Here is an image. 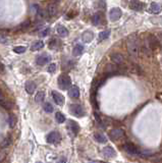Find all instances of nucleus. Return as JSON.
Here are the masks:
<instances>
[{"instance_id":"f257e3e1","label":"nucleus","mask_w":162,"mask_h":163,"mask_svg":"<svg viewBox=\"0 0 162 163\" xmlns=\"http://www.w3.org/2000/svg\"><path fill=\"white\" fill-rule=\"evenodd\" d=\"M126 48H128L129 55L134 58H138L140 52V44L137 35H132L129 37L128 42H126Z\"/></svg>"},{"instance_id":"f03ea898","label":"nucleus","mask_w":162,"mask_h":163,"mask_svg":"<svg viewBox=\"0 0 162 163\" xmlns=\"http://www.w3.org/2000/svg\"><path fill=\"white\" fill-rule=\"evenodd\" d=\"M57 83H58V87L61 90H68L71 85V80L68 75H61L58 76Z\"/></svg>"},{"instance_id":"7ed1b4c3","label":"nucleus","mask_w":162,"mask_h":163,"mask_svg":"<svg viewBox=\"0 0 162 163\" xmlns=\"http://www.w3.org/2000/svg\"><path fill=\"white\" fill-rule=\"evenodd\" d=\"M69 112H71L72 115H75L77 117H83L85 115L84 108L79 104H71V106H69Z\"/></svg>"},{"instance_id":"20e7f679","label":"nucleus","mask_w":162,"mask_h":163,"mask_svg":"<svg viewBox=\"0 0 162 163\" xmlns=\"http://www.w3.org/2000/svg\"><path fill=\"white\" fill-rule=\"evenodd\" d=\"M123 150L129 155H140V150L132 143H125L123 145Z\"/></svg>"},{"instance_id":"39448f33","label":"nucleus","mask_w":162,"mask_h":163,"mask_svg":"<svg viewBox=\"0 0 162 163\" xmlns=\"http://www.w3.org/2000/svg\"><path fill=\"white\" fill-rule=\"evenodd\" d=\"M122 15V9L118 7H114L110 10L109 12V18L111 21H118Z\"/></svg>"},{"instance_id":"423d86ee","label":"nucleus","mask_w":162,"mask_h":163,"mask_svg":"<svg viewBox=\"0 0 162 163\" xmlns=\"http://www.w3.org/2000/svg\"><path fill=\"white\" fill-rule=\"evenodd\" d=\"M46 140L49 144H57L60 142V135L58 134V132L53 130V132L49 133L48 135H47Z\"/></svg>"},{"instance_id":"0eeeda50","label":"nucleus","mask_w":162,"mask_h":163,"mask_svg":"<svg viewBox=\"0 0 162 163\" xmlns=\"http://www.w3.org/2000/svg\"><path fill=\"white\" fill-rule=\"evenodd\" d=\"M145 7V4L140 0H131L129 2V8L135 11H141Z\"/></svg>"},{"instance_id":"6e6552de","label":"nucleus","mask_w":162,"mask_h":163,"mask_svg":"<svg viewBox=\"0 0 162 163\" xmlns=\"http://www.w3.org/2000/svg\"><path fill=\"white\" fill-rule=\"evenodd\" d=\"M52 97H53V100L54 102L57 104V105H59V106H63L65 103V100H64V97L58 93V92H56V91H52Z\"/></svg>"},{"instance_id":"1a4fd4ad","label":"nucleus","mask_w":162,"mask_h":163,"mask_svg":"<svg viewBox=\"0 0 162 163\" xmlns=\"http://www.w3.org/2000/svg\"><path fill=\"white\" fill-rule=\"evenodd\" d=\"M51 59V57L48 54H41L37 57L36 59V63L38 65H45L46 63H48Z\"/></svg>"},{"instance_id":"9d476101","label":"nucleus","mask_w":162,"mask_h":163,"mask_svg":"<svg viewBox=\"0 0 162 163\" xmlns=\"http://www.w3.org/2000/svg\"><path fill=\"white\" fill-rule=\"evenodd\" d=\"M109 136L113 141H115V140H118L120 138H122V137L125 136V132H123L122 129H115V130H111Z\"/></svg>"},{"instance_id":"9b49d317","label":"nucleus","mask_w":162,"mask_h":163,"mask_svg":"<svg viewBox=\"0 0 162 163\" xmlns=\"http://www.w3.org/2000/svg\"><path fill=\"white\" fill-rule=\"evenodd\" d=\"M68 95L72 99H78L80 97V89L77 86H71L68 88Z\"/></svg>"},{"instance_id":"f8f14e48","label":"nucleus","mask_w":162,"mask_h":163,"mask_svg":"<svg viewBox=\"0 0 162 163\" xmlns=\"http://www.w3.org/2000/svg\"><path fill=\"white\" fill-rule=\"evenodd\" d=\"M68 127L71 130V132L74 134V135H78L79 132H80V126L78 124L77 121L75 120H69L68 121Z\"/></svg>"},{"instance_id":"ddd939ff","label":"nucleus","mask_w":162,"mask_h":163,"mask_svg":"<svg viewBox=\"0 0 162 163\" xmlns=\"http://www.w3.org/2000/svg\"><path fill=\"white\" fill-rule=\"evenodd\" d=\"M102 152H103V155L105 156L106 158H112V157H114V156L116 155L115 150H114L112 147H110V146L105 147V148L103 149Z\"/></svg>"},{"instance_id":"4468645a","label":"nucleus","mask_w":162,"mask_h":163,"mask_svg":"<svg viewBox=\"0 0 162 163\" xmlns=\"http://www.w3.org/2000/svg\"><path fill=\"white\" fill-rule=\"evenodd\" d=\"M111 60L116 63V64H122V63L125 61V58H123V55L120 53H113L111 54Z\"/></svg>"},{"instance_id":"2eb2a0df","label":"nucleus","mask_w":162,"mask_h":163,"mask_svg":"<svg viewBox=\"0 0 162 163\" xmlns=\"http://www.w3.org/2000/svg\"><path fill=\"white\" fill-rule=\"evenodd\" d=\"M93 39H94V34L92 31H86L82 36V40L84 41L85 43H90L92 42Z\"/></svg>"},{"instance_id":"dca6fc26","label":"nucleus","mask_w":162,"mask_h":163,"mask_svg":"<svg viewBox=\"0 0 162 163\" xmlns=\"http://www.w3.org/2000/svg\"><path fill=\"white\" fill-rule=\"evenodd\" d=\"M161 10H162L161 4H159V3H157V2L151 3V5H150V11L152 12V14H159V12H161Z\"/></svg>"},{"instance_id":"f3484780","label":"nucleus","mask_w":162,"mask_h":163,"mask_svg":"<svg viewBox=\"0 0 162 163\" xmlns=\"http://www.w3.org/2000/svg\"><path fill=\"white\" fill-rule=\"evenodd\" d=\"M47 10H48V14H49L50 17H54V15L57 14L58 9H57V5L55 4V3H50V4L48 5Z\"/></svg>"},{"instance_id":"a211bd4d","label":"nucleus","mask_w":162,"mask_h":163,"mask_svg":"<svg viewBox=\"0 0 162 163\" xmlns=\"http://www.w3.org/2000/svg\"><path fill=\"white\" fill-rule=\"evenodd\" d=\"M57 34L61 38H65L68 36V30L64 25H59V27L57 28Z\"/></svg>"},{"instance_id":"6ab92c4d","label":"nucleus","mask_w":162,"mask_h":163,"mask_svg":"<svg viewBox=\"0 0 162 163\" xmlns=\"http://www.w3.org/2000/svg\"><path fill=\"white\" fill-rule=\"evenodd\" d=\"M37 89V86L34 82H27L26 83V91L29 94H33Z\"/></svg>"},{"instance_id":"aec40b11","label":"nucleus","mask_w":162,"mask_h":163,"mask_svg":"<svg viewBox=\"0 0 162 163\" xmlns=\"http://www.w3.org/2000/svg\"><path fill=\"white\" fill-rule=\"evenodd\" d=\"M94 139L96 140L98 143H101V144H105L107 142L106 137L104 136L102 133H95L94 134Z\"/></svg>"},{"instance_id":"412c9836","label":"nucleus","mask_w":162,"mask_h":163,"mask_svg":"<svg viewBox=\"0 0 162 163\" xmlns=\"http://www.w3.org/2000/svg\"><path fill=\"white\" fill-rule=\"evenodd\" d=\"M83 51H84V46L81 45V44H78V45H75L74 47V49H72V55L80 56L83 53Z\"/></svg>"},{"instance_id":"4be33fe9","label":"nucleus","mask_w":162,"mask_h":163,"mask_svg":"<svg viewBox=\"0 0 162 163\" xmlns=\"http://www.w3.org/2000/svg\"><path fill=\"white\" fill-rule=\"evenodd\" d=\"M44 47V43H43V41H36V42H34L33 43V45L31 46V51H37V50H40V49H42V48Z\"/></svg>"},{"instance_id":"5701e85b","label":"nucleus","mask_w":162,"mask_h":163,"mask_svg":"<svg viewBox=\"0 0 162 163\" xmlns=\"http://www.w3.org/2000/svg\"><path fill=\"white\" fill-rule=\"evenodd\" d=\"M44 99H45V93H44L43 91H40V92H38L36 97H35V101H36L37 103H41V102L44 101Z\"/></svg>"},{"instance_id":"b1692460","label":"nucleus","mask_w":162,"mask_h":163,"mask_svg":"<svg viewBox=\"0 0 162 163\" xmlns=\"http://www.w3.org/2000/svg\"><path fill=\"white\" fill-rule=\"evenodd\" d=\"M55 119H56V121L58 123H63L65 121V115L63 113H61V112H56V114H55Z\"/></svg>"},{"instance_id":"393cba45","label":"nucleus","mask_w":162,"mask_h":163,"mask_svg":"<svg viewBox=\"0 0 162 163\" xmlns=\"http://www.w3.org/2000/svg\"><path fill=\"white\" fill-rule=\"evenodd\" d=\"M109 36H110V31H109V30L101 32V33L99 34V41L105 40V39H107V38L109 37Z\"/></svg>"},{"instance_id":"a878e982","label":"nucleus","mask_w":162,"mask_h":163,"mask_svg":"<svg viewBox=\"0 0 162 163\" xmlns=\"http://www.w3.org/2000/svg\"><path fill=\"white\" fill-rule=\"evenodd\" d=\"M43 108H44V110H45L47 113H52L53 110H54V107L52 106L51 103H49V102H46V103L44 104Z\"/></svg>"},{"instance_id":"bb28decb","label":"nucleus","mask_w":162,"mask_h":163,"mask_svg":"<svg viewBox=\"0 0 162 163\" xmlns=\"http://www.w3.org/2000/svg\"><path fill=\"white\" fill-rule=\"evenodd\" d=\"M101 21V14H96L92 17V23H93L95 25H98Z\"/></svg>"},{"instance_id":"cd10ccee","label":"nucleus","mask_w":162,"mask_h":163,"mask_svg":"<svg viewBox=\"0 0 162 163\" xmlns=\"http://www.w3.org/2000/svg\"><path fill=\"white\" fill-rule=\"evenodd\" d=\"M15 124H17V116L14 114H10V116H9V126L14 127Z\"/></svg>"},{"instance_id":"c85d7f7f","label":"nucleus","mask_w":162,"mask_h":163,"mask_svg":"<svg viewBox=\"0 0 162 163\" xmlns=\"http://www.w3.org/2000/svg\"><path fill=\"white\" fill-rule=\"evenodd\" d=\"M27 50V48L25 46H17L14 48V52L17 53V54H21V53H25Z\"/></svg>"},{"instance_id":"c756f323","label":"nucleus","mask_w":162,"mask_h":163,"mask_svg":"<svg viewBox=\"0 0 162 163\" xmlns=\"http://www.w3.org/2000/svg\"><path fill=\"white\" fill-rule=\"evenodd\" d=\"M10 143H11V140L10 138H8V139H4V141L1 143V145H0V147L1 148H7V147L10 145Z\"/></svg>"},{"instance_id":"7c9ffc66","label":"nucleus","mask_w":162,"mask_h":163,"mask_svg":"<svg viewBox=\"0 0 162 163\" xmlns=\"http://www.w3.org/2000/svg\"><path fill=\"white\" fill-rule=\"evenodd\" d=\"M47 70H48V72H50V73H54L56 72V64L55 63H51V64L47 68Z\"/></svg>"},{"instance_id":"2f4dec72","label":"nucleus","mask_w":162,"mask_h":163,"mask_svg":"<svg viewBox=\"0 0 162 163\" xmlns=\"http://www.w3.org/2000/svg\"><path fill=\"white\" fill-rule=\"evenodd\" d=\"M49 32H50V29L47 28L46 30H44L43 32H41V36H42V37H46L47 35L49 34Z\"/></svg>"},{"instance_id":"473e14b6","label":"nucleus","mask_w":162,"mask_h":163,"mask_svg":"<svg viewBox=\"0 0 162 163\" xmlns=\"http://www.w3.org/2000/svg\"><path fill=\"white\" fill-rule=\"evenodd\" d=\"M56 42H57V41H56L55 39H52L51 41H50L49 47H50V48H51V49H53V48L56 46Z\"/></svg>"},{"instance_id":"72a5a7b5","label":"nucleus","mask_w":162,"mask_h":163,"mask_svg":"<svg viewBox=\"0 0 162 163\" xmlns=\"http://www.w3.org/2000/svg\"><path fill=\"white\" fill-rule=\"evenodd\" d=\"M0 43H7V38H5L4 36H0Z\"/></svg>"},{"instance_id":"f704fd0d","label":"nucleus","mask_w":162,"mask_h":163,"mask_svg":"<svg viewBox=\"0 0 162 163\" xmlns=\"http://www.w3.org/2000/svg\"><path fill=\"white\" fill-rule=\"evenodd\" d=\"M5 157V154L3 152H0V161H2Z\"/></svg>"},{"instance_id":"c9c22d12","label":"nucleus","mask_w":162,"mask_h":163,"mask_svg":"<svg viewBox=\"0 0 162 163\" xmlns=\"http://www.w3.org/2000/svg\"><path fill=\"white\" fill-rule=\"evenodd\" d=\"M4 72V68H3V64L0 63V72Z\"/></svg>"},{"instance_id":"e433bc0d","label":"nucleus","mask_w":162,"mask_h":163,"mask_svg":"<svg viewBox=\"0 0 162 163\" xmlns=\"http://www.w3.org/2000/svg\"><path fill=\"white\" fill-rule=\"evenodd\" d=\"M2 99H4V96L2 94V91L0 90V100H2Z\"/></svg>"},{"instance_id":"4c0bfd02","label":"nucleus","mask_w":162,"mask_h":163,"mask_svg":"<svg viewBox=\"0 0 162 163\" xmlns=\"http://www.w3.org/2000/svg\"><path fill=\"white\" fill-rule=\"evenodd\" d=\"M57 1H60V0H57Z\"/></svg>"}]
</instances>
